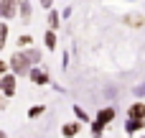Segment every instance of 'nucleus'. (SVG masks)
Returning <instances> with one entry per match:
<instances>
[{
	"mask_svg": "<svg viewBox=\"0 0 145 138\" xmlns=\"http://www.w3.org/2000/svg\"><path fill=\"white\" fill-rule=\"evenodd\" d=\"M10 64H13L15 74H25V72H28V67H31V59H28V54H15Z\"/></svg>",
	"mask_w": 145,
	"mask_h": 138,
	"instance_id": "f257e3e1",
	"label": "nucleus"
},
{
	"mask_svg": "<svg viewBox=\"0 0 145 138\" xmlns=\"http://www.w3.org/2000/svg\"><path fill=\"white\" fill-rule=\"evenodd\" d=\"M112 118H115V110H112V108L102 110V113L97 115V123H94V133H102V125H107V123H110Z\"/></svg>",
	"mask_w": 145,
	"mask_h": 138,
	"instance_id": "f03ea898",
	"label": "nucleus"
},
{
	"mask_svg": "<svg viewBox=\"0 0 145 138\" xmlns=\"http://www.w3.org/2000/svg\"><path fill=\"white\" fill-rule=\"evenodd\" d=\"M0 13L5 18H13L15 15V0H0Z\"/></svg>",
	"mask_w": 145,
	"mask_h": 138,
	"instance_id": "7ed1b4c3",
	"label": "nucleus"
},
{
	"mask_svg": "<svg viewBox=\"0 0 145 138\" xmlns=\"http://www.w3.org/2000/svg\"><path fill=\"white\" fill-rule=\"evenodd\" d=\"M31 77H33V82H36V85L48 82V72H46V69H43V72H41V69H33V72H31Z\"/></svg>",
	"mask_w": 145,
	"mask_h": 138,
	"instance_id": "20e7f679",
	"label": "nucleus"
},
{
	"mask_svg": "<svg viewBox=\"0 0 145 138\" xmlns=\"http://www.w3.org/2000/svg\"><path fill=\"white\" fill-rule=\"evenodd\" d=\"M3 92L5 95H13L15 92V79L13 77H3Z\"/></svg>",
	"mask_w": 145,
	"mask_h": 138,
	"instance_id": "39448f33",
	"label": "nucleus"
},
{
	"mask_svg": "<svg viewBox=\"0 0 145 138\" xmlns=\"http://www.w3.org/2000/svg\"><path fill=\"white\" fill-rule=\"evenodd\" d=\"M18 5H20V15H23V20H31V3H28V0H18Z\"/></svg>",
	"mask_w": 145,
	"mask_h": 138,
	"instance_id": "423d86ee",
	"label": "nucleus"
},
{
	"mask_svg": "<svg viewBox=\"0 0 145 138\" xmlns=\"http://www.w3.org/2000/svg\"><path fill=\"white\" fill-rule=\"evenodd\" d=\"M46 46H48V49H54V46H56V33H54V31H48V33H46Z\"/></svg>",
	"mask_w": 145,
	"mask_h": 138,
	"instance_id": "0eeeda50",
	"label": "nucleus"
},
{
	"mask_svg": "<svg viewBox=\"0 0 145 138\" xmlns=\"http://www.w3.org/2000/svg\"><path fill=\"white\" fill-rule=\"evenodd\" d=\"M143 113H145V105H135V108L130 110V115H133V118H138V115H143Z\"/></svg>",
	"mask_w": 145,
	"mask_h": 138,
	"instance_id": "6e6552de",
	"label": "nucleus"
},
{
	"mask_svg": "<svg viewBox=\"0 0 145 138\" xmlns=\"http://www.w3.org/2000/svg\"><path fill=\"white\" fill-rule=\"evenodd\" d=\"M5 38H8V26H0V46H5Z\"/></svg>",
	"mask_w": 145,
	"mask_h": 138,
	"instance_id": "1a4fd4ad",
	"label": "nucleus"
},
{
	"mask_svg": "<svg viewBox=\"0 0 145 138\" xmlns=\"http://www.w3.org/2000/svg\"><path fill=\"white\" fill-rule=\"evenodd\" d=\"M28 59H31V61L36 64V61L41 59V51H36V49H33V51H28Z\"/></svg>",
	"mask_w": 145,
	"mask_h": 138,
	"instance_id": "9d476101",
	"label": "nucleus"
},
{
	"mask_svg": "<svg viewBox=\"0 0 145 138\" xmlns=\"http://www.w3.org/2000/svg\"><path fill=\"white\" fill-rule=\"evenodd\" d=\"M48 23H51V28H56V26H59V15L51 13V15H48Z\"/></svg>",
	"mask_w": 145,
	"mask_h": 138,
	"instance_id": "9b49d317",
	"label": "nucleus"
},
{
	"mask_svg": "<svg viewBox=\"0 0 145 138\" xmlns=\"http://www.w3.org/2000/svg\"><path fill=\"white\" fill-rule=\"evenodd\" d=\"M28 44H31V36H20V38H18V46H20V49L28 46Z\"/></svg>",
	"mask_w": 145,
	"mask_h": 138,
	"instance_id": "f8f14e48",
	"label": "nucleus"
},
{
	"mask_svg": "<svg viewBox=\"0 0 145 138\" xmlns=\"http://www.w3.org/2000/svg\"><path fill=\"white\" fill-rule=\"evenodd\" d=\"M41 113H43V108H41V105H38V108H33V110H31V118H38V115H41Z\"/></svg>",
	"mask_w": 145,
	"mask_h": 138,
	"instance_id": "ddd939ff",
	"label": "nucleus"
},
{
	"mask_svg": "<svg viewBox=\"0 0 145 138\" xmlns=\"http://www.w3.org/2000/svg\"><path fill=\"white\" fill-rule=\"evenodd\" d=\"M76 131H79V125H66L64 128V133H76Z\"/></svg>",
	"mask_w": 145,
	"mask_h": 138,
	"instance_id": "4468645a",
	"label": "nucleus"
},
{
	"mask_svg": "<svg viewBox=\"0 0 145 138\" xmlns=\"http://www.w3.org/2000/svg\"><path fill=\"white\" fill-rule=\"evenodd\" d=\"M76 115H79V118H82V120H84V123H87V113H84V110H82V108H76Z\"/></svg>",
	"mask_w": 145,
	"mask_h": 138,
	"instance_id": "2eb2a0df",
	"label": "nucleus"
},
{
	"mask_svg": "<svg viewBox=\"0 0 145 138\" xmlns=\"http://www.w3.org/2000/svg\"><path fill=\"white\" fill-rule=\"evenodd\" d=\"M135 95H145V82H143V85H138V90H135Z\"/></svg>",
	"mask_w": 145,
	"mask_h": 138,
	"instance_id": "dca6fc26",
	"label": "nucleus"
},
{
	"mask_svg": "<svg viewBox=\"0 0 145 138\" xmlns=\"http://www.w3.org/2000/svg\"><path fill=\"white\" fill-rule=\"evenodd\" d=\"M41 5L43 8H51V0H41Z\"/></svg>",
	"mask_w": 145,
	"mask_h": 138,
	"instance_id": "f3484780",
	"label": "nucleus"
}]
</instances>
